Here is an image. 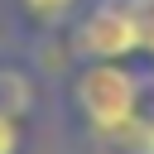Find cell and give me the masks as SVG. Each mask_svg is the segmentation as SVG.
<instances>
[{
	"instance_id": "cell-1",
	"label": "cell",
	"mask_w": 154,
	"mask_h": 154,
	"mask_svg": "<svg viewBox=\"0 0 154 154\" xmlns=\"http://www.w3.org/2000/svg\"><path fill=\"white\" fill-rule=\"evenodd\" d=\"M144 77L125 63V58H96V63H82L77 82H72V106L82 116V125L116 144L120 130L135 120V111L144 106Z\"/></svg>"
},
{
	"instance_id": "cell-2",
	"label": "cell",
	"mask_w": 154,
	"mask_h": 154,
	"mask_svg": "<svg viewBox=\"0 0 154 154\" xmlns=\"http://www.w3.org/2000/svg\"><path fill=\"white\" fill-rule=\"evenodd\" d=\"M144 43L140 0H96L82 19H72V48L82 63L96 58H135Z\"/></svg>"
},
{
	"instance_id": "cell-3",
	"label": "cell",
	"mask_w": 154,
	"mask_h": 154,
	"mask_svg": "<svg viewBox=\"0 0 154 154\" xmlns=\"http://www.w3.org/2000/svg\"><path fill=\"white\" fill-rule=\"evenodd\" d=\"M120 154H154V101H144L135 111V120L120 130Z\"/></svg>"
},
{
	"instance_id": "cell-4",
	"label": "cell",
	"mask_w": 154,
	"mask_h": 154,
	"mask_svg": "<svg viewBox=\"0 0 154 154\" xmlns=\"http://www.w3.org/2000/svg\"><path fill=\"white\" fill-rule=\"evenodd\" d=\"M0 106H5L10 116H29V111H34V87H29V77H19L14 67H0Z\"/></svg>"
},
{
	"instance_id": "cell-5",
	"label": "cell",
	"mask_w": 154,
	"mask_h": 154,
	"mask_svg": "<svg viewBox=\"0 0 154 154\" xmlns=\"http://www.w3.org/2000/svg\"><path fill=\"white\" fill-rule=\"evenodd\" d=\"M77 5H82V0H19V10L29 14V24H38V29L67 24V19L77 14Z\"/></svg>"
},
{
	"instance_id": "cell-6",
	"label": "cell",
	"mask_w": 154,
	"mask_h": 154,
	"mask_svg": "<svg viewBox=\"0 0 154 154\" xmlns=\"http://www.w3.org/2000/svg\"><path fill=\"white\" fill-rule=\"evenodd\" d=\"M19 149H24V125H19V116H10L0 106V154H19Z\"/></svg>"
},
{
	"instance_id": "cell-7",
	"label": "cell",
	"mask_w": 154,
	"mask_h": 154,
	"mask_svg": "<svg viewBox=\"0 0 154 154\" xmlns=\"http://www.w3.org/2000/svg\"><path fill=\"white\" fill-rule=\"evenodd\" d=\"M140 19H144V43H140V53L154 58V0H140Z\"/></svg>"
}]
</instances>
